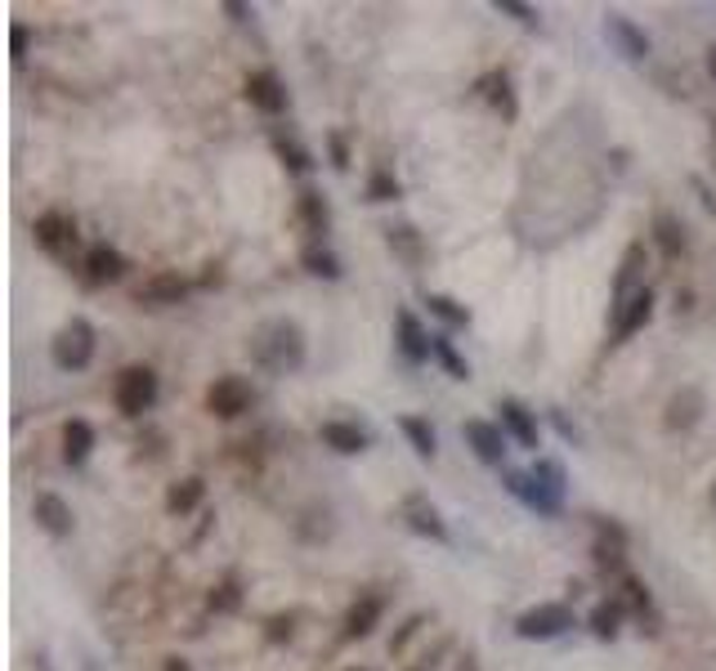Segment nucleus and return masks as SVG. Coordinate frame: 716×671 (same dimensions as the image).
<instances>
[{"label": "nucleus", "mask_w": 716, "mask_h": 671, "mask_svg": "<svg viewBox=\"0 0 716 671\" xmlns=\"http://www.w3.org/2000/svg\"><path fill=\"white\" fill-rule=\"evenodd\" d=\"M506 480V493L515 502H525L533 515H560L564 510V488H569V475L555 457H538L533 470H502Z\"/></svg>", "instance_id": "nucleus-1"}, {"label": "nucleus", "mask_w": 716, "mask_h": 671, "mask_svg": "<svg viewBox=\"0 0 716 671\" xmlns=\"http://www.w3.org/2000/svg\"><path fill=\"white\" fill-rule=\"evenodd\" d=\"M251 354H255L260 367L274 372V376L296 372L305 363V331H300V322H291V318L265 322V327L251 336Z\"/></svg>", "instance_id": "nucleus-2"}, {"label": "nucleus", "mask_w": 716, "mask_h": 671, "mask_svg": "<svg viewBox=\"0 0 716 671\" xmlns=\"http://www.w3.org/2000/svg\"><path fill=\"white\" fill-rule=\"evenodd\" d=\"M49 359H54V367L58 372H81V367H90V359H95V327H90V318H68L58 327V336L49 341Z\"/></svg>", "instance_id": "nucleus-3"}, {"label": "nucleus", "mask_w": 716, "mask_h": 671, "mask_svg": "<svg viewBox=\"0 0 716 671\" xmlns=\"http://www.w3.org/2000/svg\"><path fill=\"white\" fill-rule=\"evenodd\" d=\"M112 403H117V413L121 417H144L153 413V403H157V372L135 363V367H125L112 385Z\"/></svg>", "instance_id": "nucleus-4"}, {"label": "nucleus", "mask_w": 716, "mask_h": 671, "mask_svg": "<svg viewBox=\"0 0 716 671\" xmlns=\"http://www.w3.org/2000/svg\"><path fill=\"white\" fill-rule=\"evenodd\" d=\"M573 623L577 618H573V609H569L564 600H547V604H533V609H525V614L515 618V636L519 640H555Z\"/></svg>", "instance_id": "nucleus-5"}, {"label": "nucleus", "mask_w": 716, "mask_h": 671, "mask_svg": "<svg viewBox=\"0 0 716 671\" xmlns=\"http://www.w3.org/2000/svg\"><path fill=\"white\" fill-rule=\"evenodd\" d=\"M32 238H36V246H41L45 255H54V260H63V264L73 260V251H77V242H81L77 220L63 216V211H45V216L32 224Z\"/></svg>", "instance_id": "nucleus-6"}, {"label": "nucleus", "mask_w": 716, "mask_h": 671, "mask_svg": "<svg viewBox=\"0 0 716 671\" xmlns=\"http://www.w3.org/2000/svg\"><path fill=\"white\" fill-rule=\"evenodd\" d=\"M251 403H255V389L246 376H220L207 389V413L220 421H238L242 413H251Z\"/></svg>", "instance_id": "nucleus-7"}, {"label": "nucleus", "mask_w": 716, "mask_h": 671, "mask_svg": "<svg viewBox=\"0 0 716 671\" xmlns=\"http://www.w3.org/2000/svg\"><path fill=\"white\" fill-rule=\"evenodd\" d=\"M430 341H434V336L421 327V318H417L412 309H399V314H395V345H399V354H404L412 367H421L426 359H434V354H430Z\"/></svg>", "instance_id": "nucleus-8"}, {"label": "nucleus", "mask_w": 716, "mask_h": 671, "mask_svg": "<svg viewBox=\"0 0 716 671\" xmlns=\"http://www.w3.org/2000/svg\"><path fill=\"white\" fill-rule=\"evenodd\" d=\"M462 439L471 443V452L484 461V465H506V430L484 421V417H471L462 426Z\"/></svg>", "instance_id": "nucleus-9"}, {"label": "nucleus", "mask_w": 716, "mask_h": 671, "mask_svg": "<svg viewBox=\"0 0 716 671\" xmlns=\"http://www.w3.org/2000/svg\"><path fill=\"white\" fill-rule=\"evenodd\" d=\"M242 95L251 99V108H260L265 117H283L287 112V90H283L278 73H251L242 81Z\"/></svg>", "instance_id": "nucleus-10"}, {"label": "nucleus", "mask_w": 716, "mask_h": 671, "mask_svg": "<svg viewBox=\"0 0 716 671\" xmlns=\"http://www.w3.org/2000/svg\"><path fill=\"white\" fill-rule=\"evenodd\" d=\"M605 41H609L614 54H623L627 63L649 58V36H645L631 19H623V14H605Z\"/></svg>", "instance_id": "nucleus-11"}, {"label": "nucleus", "mask_w": 716, "mask_h": 671, "mask_svg": "<svg viewBox=\"0 0 716 671\" xmlns=\"http://www.w3.org/2000/svg\"><path fill=\"white\" fill-rule=\"evenodd\" d=\"M649 318H654V292L640 287L623 305H614V336H618V341H627V336H636Z\"/></svg>", "instance_id": "nucleus-12"}, {"label": "nucleus", "mask_w": 716, "mask_h": 671, "mask_svg": "<svg viewBox=\"0 0 716 671\" xmlns=\"http://www.w3.org/2000/svg\"><path fill=\"white\" fill-rule=\"evenodd\" d=\"M125 255L117 251V246H108V242H99V246H90L86 251V283L90 287H108V283H121L125 278Z\"/></svg>", "instance_id": "nucleus-13"}, {"label": "nucleus", "mask_w": 716, "mask_h": 671, "mask_svg": "<svg viewBox=\"0 0 716 671\" xmlns=\"http://www.w3.org/2000/svg\"><path fill=\"white\" fill-rule=\"evenodd\" d=\"M497 413H502V430H506L519 448L538 452V421H533V413L525 408V403H519V398H502Z\"/></svg>", "instance_id": "nucleus-14"}, {"label": "nucleus", "mask_w": 716, "mask_h": 671, "mask_svg": "<svg viewBox=\"0 0 716 671\" xmlns=\"http://www.w3.org/2000/svg\"><path fill=\"white\" fill-rule=\"evenodd\" d=\"M698 421H703V394H698L694 385L676 389V394L668 398V408H663V426L676 435V430H694Z\"/></svg>", "instance_id": "nucleus-15"}, {"label": "nucleus", "mask_w": 716, "mask_h": 671, "mask_svg": "<svg viewBox=\"0 0 716 671\" xmlns=\"http://www.w3.org/2000/svg\"><path fill=\"white\" fill-rule=\"evenodd\" d=\"M32 519L49 532V537H73V506L68 502H63L58 493H41L36 502H32Z\"/></svg>", "instance_id": "nucleus-16"}, {"label": "nucleus", "mask_w": 716, "mask_h": 671, "mask_svg": "<svg viewBox=\"0 0 716 671\" xmlns=\"http://www.w3.org/2000/svg\"><path fill=\"white\" fill-rule=\"evenodd\" d=\"M404 519H408V528H412V532L430 537V542H448V524H443L439 506H434V502H426L421 493H412V497L404 502Z\"/></svg>", "instance_id": "nucleus-17"}, {"label": "nucleus", "mask_w": 716, "mask_h": 671, "mask_svg": "<svg viewBox=\"0 0 716 671\" xmlns=\"http://www.w3.org/2000/svg\"><path fill=\"white\" fill-rule=\"evenodd\" d=\"M318 439L328 443L332 452H341V457H359V452H367V430L363 426H354V421H322L318 426Z\"/></svg>", "instance_id": "nucleus-18"}, {"label": "nucleus", "mask_w": 716, "mask_h": 671, "mask_svg": "<svg viewBox=\"0 0 716 671\" xmlns=\"http://www.w3.org/2000/svg\"><path fill=\"white\" fill-rule=\"evenodd\" d=\"M381 614H385V600H381L376 591H363V595L350 604V614H345V636H350V640L372 636L376 623H381Z\"/></svg>", "instance_id": "nucleus-19"}, {"label": "nucleus", "mask_w": 716, "mask_h": 671, "mask_svg": "<svg viewBox=\"0 0 716 671\" xmlns=\"http://www.w3.org/2000/svg\"><path fill=\"white\" fill-rule=\"evenodd\" d=\"M188 296V278H179V274H170V268H162V274H153L140 292H135V300L140 305H179Z\"/></svg>", "instance_id": "nucleus-20"}, {"label": "nucleus", "mask_w": 716, "mask_h": 671, "mask_svg": "<svg viewBox=\"0 0 716 671\" xmlns=\"http://www.w3.org/2000/svg\"><path fill=\"white\" fill-rule=\"evenodd\" d=\"M58 448H63V461H68V465H81V461L90 457V448H95V426L81 421V417L63 421V430H58Z\"/></svg>", "instance_id": "nucleus-21"}, {"label": "nucleus", "mask_w": 716, "mask_h": 671, "mask_svg": "<svg viewBox=\"0 0 716 671\" xmlns=\"http://www.w3.org/2000/svg\"><path fill=\"white\" fill-rule=\"evenodd\" d=\"M202 497H207V480L202 475H188V480H179V484H170V493H166V510L170 515H192L202 506Z\"/></svg>", "instance_id": "nucleus-22"}, {"label": "nucleus", "mask_w": 716, "mask_h": 671, "mask_svg": "<svg viewBox=\"0 0 716 671\" xmlns=\"http://www.w3.org/2000/svg\"><path fill=\"white\" fill-rule=\"evenodd\" d=\"M300 220H305V229L313 238H322V233L332 229V207H328V197H322L318 188H305L300 193Z\"/></svg>", "instance_id": "nucleus-23"}, {"label": "nucleus", "mask_w": 716, "mask_h": 671, "mask_svg": "<svg viewBox=\"0 0 716 671\" xmlns=\"http://www.w3.org/2000/svg\"><path fill=\"white\" fill-rule=\"evenodd\" d=\"M305 268H309V274L313 278H328V283H337L341 274H345V268H341V260H337V251L332 246H322V242H313V246H305Z\"/></svg>", "instance_id": "nucleus-24"}, {"label": "nucleus", "mask_w": 716, "mask_h": 671, "mask_svg": "<svg viewBox=\"0 0 716 671\" xmlns=\"http://www.w3.org/2000/svg\"><path fill=\"white\" fill-rule=\"evenodd\" d=\"M426 305H430V314H434L443 327H452V331L471 327V309H466L462 300H452V296H443V292H430V296H426Z\"/></svg>", "instance_id": "nucleus-25"}, {"label": "nucleus", "mask_w": 716, "mask_h": 671, "mask_svg": "<svg viewBox=\"0 0 716 671\" xmlns=\"http://www.w3.org/2000/svg\"><path fill=\"white\" fill-rule=\"evenodd\" d=\"M623 614H627V604L614 595V600H601L596 609H592V631L601 636V640H614L618 636V627H623Z\"/></svg>", "instance_id": "nucleus-26"}, {"label": "nucleus", "mask_w": 716, "mask_h": 671, "mask_svg": "<svg viewBox=\"0 0 716 671\" xmlns=\"http://www.w3.org/2000/svg\"><path fill=\"white\" fill-rule=\"evenodd\" d=\"M640 264H645V242H631V246H627V255H623V268H618V283H614V296H618V305H623L631 292H640V287H636V274H640Z\"/></svg>", "instance_id": "nucleus-27"}, {"label": "nucleus", "mask_w": 716, "mask_h": 671, "mask_svg": "<svg viewBox=\"0 0 716 671\" xmlns=\"http://www.w3.org/2000/svg\"><path fill=\"white\" fill-rule=\"evenodd\" d=\"M430 354H434V359L443 363V372H448L452 381H471V363H466V359L458 354V345H452V341H448L443 331H439L434 341H430Z\"/></svg>", "instance_id": "nucleus-28"}, {"label": "nucleus", "mask_w": 716, "mask_h": 671, "mask_svg": "<svg viewBox=\"0 0 716 671\" xmlns=\"http://www.w3.org/2000/svg\"><path fill=\"white\" fill-rule=\"evenodd\" d=\"M399 430L408 435V443L417 448V457H434L439 452V439H434V430H430V421L426 417H399Z\"/></svg>", "instance_id": "nucleus-29"}, {"label": "nucleus", "mask_w": 716, "mask_h": 671, "mask_svg": "<svg viewBox=\"0 0 716 671\" xmlns=\"http://www.w3.org/2000/svg\"><path fill=\"white\" fill-rule=\"evenodd\" d=\"M274 153L287 162V170H296V175H309L313 170V157L296 144V140H287V134H274Z\"/></svg>", "instance_id": "nucleus-30"}, {"label": "nucleus", "mask_w": 716, "mask_h": 671, "mask_svg": "<svg viewBox=\"0 0 716 671\" xmlns=\"http://www.w3.org/2000/svg\"><path fill=\"white\" fill-rule=\"evenodd\" d=\"M389 233V246H395L408 264H421V233L412 224H399V229H385Z\"/></svg>", "instance_id": "nucleus-31"}, {"label": "nucleus", "mask_w": 716, "mask_h": 671, "mask_svg": "<svg viewBox=\"0 0 716 671\" xmlns=\"http://www.w3.org/2000/svg\"><path fill=\"white\" fill-rule=\"evenodd\" d=\"M654 238H659V246H663L668 260H676V255L685 251V233H681V224H676L672 216H659V220H654Z\"/></svg>", "instance_id": "nucleus-32"}, {"label": "nucleus", "mask_w": 716, "mask_h": 671, "mask_svg": "<svg viewBox=\"0 0 716 671\" xmlns=\"http://www.w3.org/2000/svg\"><path fill=\"white\" fill-rule=\"evenodd\" d=\"M404 197V184L389 175L385 166L381 170H372V179H367V201H399Z\"/></svg>", "instance_id": "nucleus-33"}, {"label": "nucleus", "mask_w": 716, "mask_h": 671, "mask_svg": "<svg viewBox=\"0 0 716 671\" xmlns=\"http://www.w3.org/2000/svg\"><path fill=\"white\" fill-rule=\"evenodd\" d=\"M493 90H488V99H493V108L506 117V121H515L519 117V103H515V90H510V77L506 73H497L493 81H488Z\"/></svg>", "instance_id": "nucleus-34"}, {"label": "nucleus", "mask_w": 716, "mask_h": 671, "mask_svg": "<svg viewBox=\"0 0 716 671\" xmlns=\"http://www.w3.org/2000/svg\"><path fill=\"white\" fill-rule=\"evenodd\" d=\"M207 604H211V614H233L238 604H242V591H238V582L229 578V582H220V586H211V595H207Z\"/></svg>", "instance_id": "nucleus-35"}, {"label": "nucleus", "mask_w": 716, "mask_h": 671, "mask_svg": "<svg viewBox=\"0 0 716 671\" xmlns=\"http://www.w3.org/2000/svg\"><path fill=\"white\" fill-rule=\"evenodd\" d=\"M631 614H640L645 618V609H649V586L640 582V578H631V573H623V595H618Z\"/></svg>", "instance_id": "nucleus-36"}, {"label": "nucleus", "mask_w": 716, "mask_h": 671, "mask_svg": "<svg viewBox=\"0 0 716 671\" xmlns=\"http://www.w3.org/2000/svg\"><path fill=\"white\" fill-rule=\"evenodd\" d=\"M493 10H497V14H510L519 28H538V23H542V14H538L533 6H519V0H493Z\"/></svg>", "instance_id": "nucleus-37"}, {"label": "nucleus", "mask_w": 716, "mask_h": 671, "mask_svg": "<svg viewBox=\"0 0 716 671\" xmlns=\"http://www.w3.org/2000/svg\"><path fill=\"white\" fill-rule=\"evenodd\" d=\"M291 631H296V618H291V614H278V618H269V640H274V645L291 640Z\"/></svg>", "instance_id": "nucleus-38"}, {"label": "nucleus", "mask_w": 716, "mask_h": 671, "mask_svg": "<svg viewBox=\"0 0 716 671\" xmlns=\"http://www.w3.org/2000/svg\"><path fill=\"white\" fill-rule=\"evenodd\" d=\"M27 41H32V32H27L23 23H14V32H10V50H14V63H23V54H27Z\"/></svg>", "instance_id": "nucleus-39"}, {"label": "nucleus", "mask_w": 716, "mask_h": 671, "mask_svg": "<svg viewBox=\"0 0 716 671\" xmlns=\"http://www.w3.org/2000/svg\"><path fill=\"white\" fill-rule=\"evenodd\" d=\"M551 421H555V430H560V435H564L569 443H582V435H577V426H569V421H564V413H551Z\"/></svg>", "instance_id": "nucleus-40"}, {"label": "nucleus", "mask_w": 716, "mask_h": 671, "mask_svg": "<svg viewBox=\"0 0 716 671\" xmlns=\"http://www.w3.org/2000/svg\"><path fill=\"white\" fill-rule=\"evenodd\" d=\"M332 157H337V170L350 166V153H345V140H341V134H332Z\"/></svg>", "instance_id": "nucleus-41"}, {"label": "nucleus", "mask_w": 716, "mask_h": 671, "mask_svg": "<svg viewBox=\"0 0 716 671\" xmlns=\"http://www.w3.org/2000/svg\"><path fill=\"white\" fill-rule=\"evenodd\" d=\"M224 14H233L238 23H246V19H251V10H246V6H233V0H229V6H224Z\"/></svg>", "instance_id": "nucleus-42"}, {"label": "nucleus", "mask_w": 716, "mask_h": 671, "mask_svg": "<svg viewBox=\"0 0 716 671\" xmlns=\"http://www.w3.org/2000/svg\"><path fill=\"white\" fill-rule=\"evenodd\" d=\"M162 671H192V667H188L184 658H166V667H162Z\"/></svg>", "instance_id": "nucleus-43"}, {"label": "nucleus", "mask_w": 716, "mask_h": 671, "mask_svg": "<svg viewBox=\"0 0 716 671\" xmlns=\"http://www.w3.org/2000/svg\"><path fill=\"white\" fill-rule=\"evenodd\" d=\"M707 73H712V81H716V45L707 50Z\"/></svg>", "instance_id": "nucleus-44"}, {"label": "nucleus", "mask_w": 716, "mask_h": 671, "mask_svg": "<svg viewBox=\"0 0 716 671\" xmlns=\"http://www.w3.org/2000/svg\"><path fill=\"white\" fill-rule=\"evenodd\" d=\"M712 506H716V484H712Z\"/></svg>", "instance_id": "nucleus-45"}, {"label": "nucleus", "mask_w": 716, "mask_h": 671, "mask_svg": "<svg viewBox=\"0 0 716 671\" xmlns=\"http://www.w3.org/2000/svg\"><path fill=\"white\" fill-rule=\"evenodd\" d=\"M350 671H359V667H350Z\"/></svg>", "instance_id": "nucleus-46"}]
</instances>
